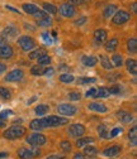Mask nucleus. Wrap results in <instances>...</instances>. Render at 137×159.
Here are the masks:
<instances>
[{
	"instance_id": "1",
	"label": "nucleus",
	"mask_w": 137,
	"mask_h": 159,
	"mask_svg": "<svg viewBox=\"0 0 137 159\" xmlns=\"http://www.w3.org/2000/svg\"><path fill=\"white\" fill-rule=\"evenodd\" d=\"M69 123V119L60 117L56 115H51L43 119H36V120L31 121V129L33 130H42L46 128H52V126H60V125H66Z\"/></svg>"
},
{
	"instance_id": "2",
	"label": "nucleus",
	"mask_w": 137,
	"mask_h": 159,
	"mask_svg": "<svg viewBox=\"0 0 137 159\" xmlns=\"http://www.w3.org/2000/svg\"><path fill=\"white\" fill-rule=\"evenodd\" d=\"M26 134V128L23 126H12L9 129H7L4 131V138L9 139V140H14V139H18Z\"/></svg>"
},
{
	"instance_id": "3",
	"label": "nucleus",
	"mask_w": 137,
	"mask_h": 159,
	"mask_svg": "<svg viewBox=\"0 0 137 159\" xmlns=\"http://www.w3.org/2000/svg\"><path fill=\"white\" fill-rule=\"evenodd\" d=\"M18 46L21 47L23 51H26V52H28V51H32L34 47H36V42L33 41V38H31V37H28V35H23V37H21L18 39Z\"/></svg>"
},
{
	"instance_id": "4",
	"label": "nucleus",
	"mask_w": 137,
	"mask_h": 159,
	"mask_svg": "<svg viewBox=\"0 0 137 159\" xmlns=\"http://www.w3.org/2000/svg\"><path fill=\"white\" fill-rule=\"evenodd\" d=\"M130 19H131V14H130L128 11H126V10H120V11H117V13L113 15L112 22H113L114 24H117V25H122V24L127 23Z\"/></svg>"
},
{
	"instance_id": "5",
	"label": "nucleus",
	"mask_w": 137,
	"mask_h": 159,
	"mask_svg": "<svg viewBox=\"0 0 137 159\" xmlns=\"http://www.w3.org/2000/svg\"><path fill=\"white\" fill-rule=\"evenodd\" d=\"M46 142H47L46 136L43 134H40V133H36V134H32V135L27 136V143L31 144V145H34V147L43 145Z\"/></svg>"
},
{
	"instance_id": "6",
	"label": "nucleus",
	"mask_w": 137,
	"mask_h": 159,
	"mask_svg": "<svg viewBox=\"0 0 137 159\" xmlns=\"http://www.w3.org/2000/svg\"><path fill=\"white\" fill-rule=\"evenodd\" d=\"M41 154L40 149H26V148H21L18 150V157L21 159H33L36 157H38Z\"/></svg>"
},
{
	"instance_id": "7",
	"label": "nucleus",
	"mask_w": 137,
	"mask_h": 159,
	"mask_svg": "<svg viewBox=\"0 0 137 159\" xmlns=\"http://www.w3.org/2000/svg\"><path fill=\"white\" fill-rule=\"evenodd\" d=\"M23 76H24L23 71L19 70V68H17V70L10 71V72L5 76V81H8V82H17V81H21V80L23 78Z\"/></svg>"
},
{
	"instance_id": "8",
	"label": "nucleus",
	"mask_w": 137,
	"mask_h": 159,
	"mask_svg": "<svg viewBox=\"0 0 137 159\" xmlns=\"http://www.w3.org/2000/svg\"><path fill=\"white\" fill-rule=\"evenodd\" d=\"M67 133H69L71 136H74V138H80L81 135H84L85 128H84V125H81V124H72V125H70Z\"/></svg>"
},
{
	"instance_id": "9",
	"label": "nucleus",
	"mask_w": 137,
	"mask_h": 159,
	"mask_svg": "<svg viewBox=\"0 0 137 159\" xmlns=\"http://www.w3.org/2000/svg\"><path fill=\"white\" fill-rule=\"evenodd\" d=\"M57 111L58 114L61 115H66V116H71L76 112V107L74 105H70V104H61L57 106Z\"/></svg>"
},
{
	"instance_id": "10",
	"label": "nucleus",
	"mask_w": 137,
	"mask_h": 159,
	"mask_svg": "<svg viewBox=\"0 0 137 159\" xmlns=\"http://www.w3.org/2000/svg\"><path fill=\"white\" fill-rule=\"evenodd\" d=\"M58 11H60V14L65 18H71L75 14V8L72 5H70L69 3H64L60 5V8H58Z\"/></svg>"
},
{
	"instance_id": "11",
	"label": "nucleus",
	"mask_w": 137,
	"mask_h": 159,
	"mask_svg": "<svg viewBox=\"0 0 137 159\" xmlns=\"http://www.w3.org/2000/svg\"><path fill=\"white\" fill-rule=\"evenodd\" d=\"M107 38H108V34H107V30L105 29H96L94 32V39H95V42L98 43H104L107 41Z\"/></svg>"
},
{
	"instance_id": "12",
	"label": "nucleus",
	"mask_w": 137,
	"mask_h": 159,
	"mask_svg": "<svg viewBox=\"0 0 137 159\" xmlns=\"http://www.w3.org/2000/svg\"><path fill=\"white\" fill-rule=\"evenodd\" d=\"M13 54H14L13 48H12L9 44H7V46H4V47L0 48V58L9 59V58H12V57H13Z\"/></svg>"
},
{
	"instance_id": "13",
	"label": "nucleus",
	"mask_w": 137,
	"mask_h": 159,
	"mask_svg": "<svg viewBox=\"0 0 137 159\" xmlns=\"http://www.w3.org/2000/svg\"><path fill=\"white\" fill-rule=\"evenodd\" d=\"M88 107L95 112H107V110H108L104 104H99V102H91V104H89Z\"/></svg>"
},
{
	"instance_id": "14",
	"label": "nucleus",
	"mask_w": 137,
	"mask_h": 159,
	"mask_svg": "<svg viewBox=\"0 0 137 159\" xmlns=\"http://www.w3.org/2000/svg\"><path fill=\"white\" fill-rule=\"evenodd\" d=\"M22 9L27 13V14H36L38 10H40V8H38L36 4H31V3H26V4H23L22 5Z\"/></svg>"
},
{
	"instance_id": "15",
	"label": "nucleus",
	"mask_w": 137,
	"mask_h": 159,
	"mask_svg": "<svg viewBox=\"0 0 137 159\" xmlns=\"http://www.w3.org/2000/svg\"><path fill=\"white\" fill-rule=\"evenodd\" d=\"M81 61L86 67H94L98 62V58H95L94 56H84L81 58Z\"/></svg>"
},
{
	"instance_id": "16",
	"label": "nucleus",
	"mask_w": 137,
	"mask_h": 159,
	"mask_svg": "<svg viewBox=\"0 0 137 159\" xmlns=\"http://www.w3.org/2000/svg\"><path fill=\"white\" fill-rule=\"evenodd\" d=\"M121 147L120 145H112V147H109V148H107L105 150H104V155H107V157H114V155H117L120 152H121Z\"/></svg>"
},
{
	"instance_id": "17",
	"label": "nucleus",
	"mask_w": 137,
	"mask_h": 159,
	"mask_svg": "<svg viewBox=\"0 0 137 159\" xmlns=\"http://www.w3.org/2000/svg\"><path fill=\"white\" fill-rule=\"evenodd\" d=\"M117 116H118V117H120V120H121L122 123H125V124L131 123V121L133 120L132 115L128 114V112H126V111H118V112H117Z\"/></svg>"
},
{
	"instance_id": "18",
	"label": "nucleus",
	"mask_w": 137,
	"mask_h": 159,
	"mask_svg": "<svg viewBox=\"0 0 137 159\" xmlns=\"http://www.w3.org/2000/svg\"><path fill=\"white\" fill-rule=\"evenodd\" d=\"M45 54H47V51L45 48H38V49H34L33 52L29 53V59H38Z\"/></svg>"
},
{
	"instance_id": "19",
	"label": "nucleus",
	"mask_w": 137,
	"mask_h": 159,
	"mask_svg": "<svg viewBox=\"0 0 137 159\" xmlns=\"http://www.w3.org/2000/svg\"><path fill=\"white\" fill-rule=\"evenodd\" d=\"M99 58H100V65H102V67L104 70H107V71H112L113 70V65H112L110 59L107 56H100Z\"/></svg>"
},
{
	"instance_id": "20",
	"label": "nucleus",
	"mask_w": 137,
	"mask_h": 159,
	"mask_svg": "<svg viewBox=\"0 0 137 159\" xmlns=\"http://www.w3.org/2000/svg\"><path fill=\"white\" fill-rule=\"evenodd\" d=\"M126 66H127V70H128V72H130V73H132L133 76L137 73V62L135 61V59H132V58L127 59Z\"/></svg>"
},
{
	"instance_id": "21",
	"label": "nucleus",
	"mask_w": 137,
	"mask_h": 159,
	"mask_svg": "<svg viewBox=\"0 0 137 159\" xmlns=\"http://www.w3.org/2000/svg\"><path fill=\"white\" fill-rule=\"evenodd\" d=\"M117 47H118V39H117V38H112L110 41H108L105 43L107 52H114L117 49Z\"/></svg>"
},
{
	"instance_id": "22",
	"label": "nucleus",
	"mask_w": 137,
	"mask_h": 159,
	"mask_svg": "<svg viewBox=\"0 0 137 159\" xmlns=\"http://www.w3.org/2000/svg\"><path fill=\"white\" fill-rule=\"evenodd\" d=\"M115 10H117V5H114V4L108 5V7H105V9H104V11H103V16H104L105 19H109V18L113 16V14L115 13Z\"/></svg>"
},
{
	"instance_id": "23",
	"label": "nucleus",
	"mask_w": 137,
	"mask_h": 159,
	"mask_svg": "<svg viewBox=\"0 0 137 159\" xmlns=\"http://www.w3.org/2000/svg\"><path fill=\"white\" fill-rule=\"evenodd\" d=\"M4 35H7V37H15L17 34H18V29L14 27V25H8L5 29H4Z\"/></svg>"
},
{
	"instance_id": "24",
	"label": "nucleus",
	"mask_w": 137,
	"mask_h": 159,
	"mask_svg": "<svg viewBox=\"0 0 137 159\" xmlns=\"http://www.w3.org/2000/svg\"><path fill=\"white\" fill-rule=\"evenodd\" d=\"M127 48L131 53H136L137 51V39L136 38H131L127 41Z\"/></svg>"
},
{
	"instance_id": "25",
	"label": "nucleus",
	"mask_w": 137,
	"mask_h": 159,
	"mask_svg": "<svg viewBox=\"0 0 137 159\" xmlns=\"http://www.w3.org/2000/svg\"><path fill=\"white\" fill-rule=\"evenodd\" d=\"M110 93H109V90L107 87H100L96 90V95H95V98H104V97H108Z\"/></svg>"
},
{
	"instance_id": "26",
	"label": "nucleus",
	"mask_w": 137,
	"mask_h": 159,
	"mask_svg": "<svg viewBox=\"0 0 137 159\" xmlns=\"http://www.w3.org/2000/svg\"><path fill=\"white\" fill-rule=\"evenodd\" d=\"M43 11L46 13H50V14H56L57 13V8L53 5V4H50V3H43Z\"/></svg>"
},
{
	"instance_id": "27",
	"label": "nucleus",
	"mask_w": 137,
	"mask_h": 159,
	"mask_svg": "<svg viewBox=\"0 0 137 159\" xmlns=\"http://www.w3.org/2000/svg\"><path fill=\"white\" fill-rule=\"evenodd\" d=\"M130 142L132 145H136L137 144V128L133 126L130 131Z\"/></svg>"
},
{
	"instance_id": "28",
	"label": "nucleus",
	"mask_w": 137,
	"mask_h": 159,
	"mask_svg": "<svg viewBox=\"0 0 137 159\" xmlns=\"http://www.w3.org/2000/svg\"><path fill=\"white\" fill-rule=\"evenodd\" d=\"M93 142H94L93 138H83V139H79V140L76 142V145L79 148H81V147H85V145H88V144H90Z\"/></svg>"
},
{
	"instance_id": "29",
	"label": "nucleus",
	"mask_w": 137,
	"mask_h": 159,
	"mask_svg": "<svg viewBox=\"0 0 137 159\" xmlns=\"http://www.w3.org/2000/svg\"><path fill=\"white\" fill-rule=\"evenodd\" d=\"M43 72H45V68L40 65H36L31 68V73L34 75V76H41V75H43Z\"/></svg>"
},
{
	"instance_id": "30",
	"label": "nucleus",
	"mask_w": 137,
	"mask_h": 159,
	"mask_svg": "<svg viewBox=\"0 0 137 159\" xmlns=\"http://www.w3.org/2000/svg\"><path fill=\"white\" fill-rule=\"evenodd\" d=\"M48 110H50V107H48L47 105H38V106L36 107V110H34V111H36V114H37V115H40V116H41V115L47 114V112H48Z\"/></svg>"
},
{
	"instance_id": "31",
	"label": "nucleus",
	"mask_w": 137,
	"mask_h": 159,
	"mask_svg": "<svg viewBox=\"0 0 137 159\" xmlns=\"http://www.w3.org/2000/svg\"><path fill=\"white\" fill-rule=\"evenodd\" d=\"M74 78H75V77H74L72 75H70V73H64V75L60 76V81L64 82V84H70V82L74 81Z\"/></svg>"
},
{
	"instance_id": "32",
	"label": "nucleus",
	"mask_w": 137,
	"mask_h": 159,
	"mask_svg": "<svg viewBox=\"0 0 137 159\" xmlns=\"http://www.w3.org/2000/svg\"><path fill=\"white\" fill-rule=\"evenodd\" d=\"M112 61H113V63H114L115 67H121L122 63H123V59H122V56L121 54H114L112 57Z\"/></svg>"
},
{
	"instance_id": "33",
	"label": "nucleus",
	"mask_w": 137,
	"mask_h": 159,
	"mask_svg": "<svg viewBox=\"0 0 137 159\" xmlns=\"http://www.w3.org/2000/svg\"><path fill=\"white\" fill-rule=\"evenodd\" d=\"M50 63H51V57L47 56V54L42 56L41 58H38V65L40 66H46V65H50Z\"/></svg>"
},
{
	"instance_id": "34",
	"label": "nucleus",
	"mask_w": 137,
	"mask_h": 159,
	"mask_svg": "<svg viewBox=\"0 0 137 159\" xmlns=\"http://www.w3.org/2000/svg\"><path fill=\"white\" fill-rule=\"evenodd\" d=\"M51 23H52V20H51L50 16H47L45 19H41V20H37V25L38 27H50Z\"/></svg>"
},
{
	"instance_id": "35",
	"label": "nucleus",
	"mask_w": 137,
	"mask_h": 159,
	"mask_svg": "<svg viewBox=\"0 0 137 159\" xmlns=\"http://www.w3.org/2000/svg\"><path fill=\"white\" fill-rule=\"evenodd\" d=\"M98 133H99L100 138H104V139H108L109 138V134L107 131L105 125H99V128H98Z\"/></svg>"
},
{
	"instance_id": "36",
	"label": "nucleus",
	"mask_w": 137,
	"mask_h": 159,
	"mask_svg": "<svg viewBox=\"0 0 137 159\" xmlns=\"http://www.w3.org/2000/svg\"><path fill=\"white\" fill-rule=\"evenodd\" d=\"M84 153H85L88 157H94V155L96 154V148H95V147H90V145H85Z\"/></svg>"
},
{
	"instance_id": "37",
	"label": "nucleus",
	"mask_w": 137,
	"mask_h": 159,
	"mask_svg": "<svg viewBox=\"0 0 137 159\" xmlns=\"http://www.w3.org/2000/svg\"><path fill=\"white\" fill-rule=\"evenodd\" d=\"M10 96H12V93H10V91H9L8 89H5V87H0V97H2V98H5V100H8V98H10Z\"/></svg>"
},
{
	"instance_id": "38",
	"label": "nucleus",
	"mask_w": 137,
	"mask_h": 159,
	"mask_svg": "<svg viewBox=\"0 0 137 159\" xmlns=\"http://www.w3.org/2000/svg\"><path fill=\"white\" fill-rule=\"evenodd\" d=\"M91 0H69V4L72 5V7H76V5H83V4H88L90 3Z\"/></svg>"
},
{
	"instance_id": "39",
	"label": "nucleus",
	"mask_w": 137,
	"mask_h": 159,
	"mask_svg": "<svg viewBox=\"0 0 137 159\" xmlns=\"http://www.w3.org/2000/svg\"><path fill=\"white\" fill-rule=\"evenodd\" d=\"M60 147H61V149H62L65 153L71 152V144H70V142H67V140H62V142L60 143Z\"/></svg>"
},
{
	"instance_id": "40",
	"label": "nucleus",
	"mask_w": 137,
	"mask_h": 159,
	"mask_svg": "<svg viewBox=\"0 0 137 159\" xmlns=\"http://www.w3.org/2000/svg\"><path fill=\"white\" fill-rule=\"evenodd\" d=\"M33 16L36 18V20H41V19L47 18L48 15H47V13H46V11H43V10H38L36 14H33Z\"/></svg>"
},
{
	"instance_id": "41",
	"label": "nucleus",
	"mask_w": 137,
	"mask_h": 159,
	"mask_svg": "<svg viewBox=\"0 0 137 159\" xmlns=\"http://www.w3.org/2000/svg\"><path fill=\"white\" fill-rule=\"evenodd\" d=\"M69 98L71 101H77V100H80L81 98V95L79 92H70L69 93Z\"/></svg>"
},
{
	"instance_id": "42",
	"label": "nucleus",
	"mask_w": 137,
	"mask_h": 159,
	"mask_svg": "<svg viewBox=\"0 0 137 159\" xmlns=\"http://www.w3.org/2000/svg\"><path fill=\"white\" fill-rule=\"evenodd\" d=\"M96 81V80L94 78V77H84V78H80V84H91V82H95Z\"/></svg>"
},
{
	"instance_id": "43",
	"label": "nucleus",
	"mask_w": 137,
	"mask_h": 159,
	"mask_svg": "<svg viewBox=\"0 0 137 159\" xmlns=\"http://www.w3.org/2000/svg\"><path fill=\"white\" fill-rule=\"evenodd\" d=\"M120 133H122V129L121 128H114L112 131H110V134H109V138H114V136H117Z\"/></svg>"
},
{
	"instance_id": "44",
	"label": "nucleus",
	"mask_w": 137,
	"mask_h": 159,
	"mask_svg": "<svg viewBox=\"0 0 137 159\" xmlns=\"http://www.w3.org/2000/svg\"><path fill=\"white\" fill-rule=\"evenodd\" d=\"M96 90H98V89H94V87H93V89H90L89 91H86L85 96H86V97H94V98H95V95H96Z\"/></svg>"
},
{
	"instance_id": "45",
	"label": "nucleus",
	"mask_w": 137,
	"mask_h": 159,
	"mask_svg": "<svg viewBox=\"0 0 137 159\" xmlns=\"http://www.w3.org/2000/svg\"><path fill=\"white\" fill-rule=\"evenodd\" d=\"M12 114H13V111H10V110H5L3 112H0V120H3V119H5L7 116H9Z\"/></svg>"
},
{
	"instance_id": "46",
	"label": "nucleus",
	"mask_w": 137,
	"mask_h": 159,
	"mask_svg": "<svg viewBox=\"0 0 137 159\" xmlns=\"http://www.w3.org/2000/svg\"><path fill=\"white\" fill-rule=\"evenodd\" d=\"M86 20H88L86 16H81L80 19H77V20H75V25H83Z\"/></svg>"
},
{
	"instance_id": "47",
	"label": "nucleus",
	"mask_w": 137,
	"mask_h": 159,
	"mask_svg": "<svg viewBox=\"0 0 137 159\" xmlns=\"http://www.w3.org/2000/svg\"><path fill=\"white\" fill-rule=\"evenodd\" d=\"M55 73V70L52 68V67H48V68H45V72H43V75H46V76H52Z\"/></svg>"
},
{
	"instance_id": "48",
	"label": "nucleus",
	"mask_w": 137,
	"mask_h": 159,
	"mask_svg": "<svg viewBox=\"0 0 137 159\" xmlns=\"http://www.w3.org/2000/svg\"><path fill=\"white\" fill-rule=\"evenodd\" d=\"M7 44H8V42H7V38H4V37H0V48L4 47V46H7Z\"/></svg>"
},
{
	"instance_id": "49",
	"label": "nucleus",
	"mask_w": 137,
	"mask_h": 159,
	"mask_svg": "<svg viewBox=\"0 0 137 159\" xmlns=\"http://www.w3.org/2000/svg\"><path fill=\"white\" fill-rule=\"evenodd\" d=\"M109 90V93H118L120 92V87L118 86H114L112 89H108Z\"/></svg>"
},
{
	"instance_id": "50",
	"label": "nucleus",
	"mask_w": 137,
	"mask_h": 159,
	"mask_svg": "<svg viewBox=\"0 0 137 159\" xmlns=\"http://www.w3.org/2000/svg\"><path fill=\"white\" fill-rule=\"evenodd\" d=\"M74 159H85V155L81 154V153H76V154L74 155Z\"/></svg>"
},
{
	"instance_id": "51",
	"label": "nucleus",
	"mask_w": 137,
	"mask_h": 159,
	"mask_svg": "<svg viewBox=\"0 0 137 159\" xmlns=\"http://www.w3.org/2000/svg\"><path fill=\"white\" fill-rule=\"evenodd\" d=\"M7 70V66L4 65V63H2V62H0V75H2L4 71Z\"/></svg>"
},
{
	"instance_id": "52",
	"label": "nucleus",
	"mask_w": 137,
	"mask_h": 159,
	"mask_svg": "<svg viewBox=\"0 0 137 159\" xmlns=\"http://www.w3.org/2000/svg\"><path fill=\"white\" fill-rule=\"evenodd\" d=\"M46 159H62V157H60V155H50Z\"/></svg>"
},
{
	"instance_id": "53",
	"label": "nucleus",
	"mask_w": 137,
	"mask_h": 159,
	"mask_svg": "<svg viewBox=\"0 0 137 159\" xmlns=\"http://www.w3.org/2000/svg\"><path fill=\"white\" fill-rule=\"evenodd\" d=\"M42 37L45 38V41H46V42H51L50 39H48V37H50V35H48V33H43V34H42Z\"/></svg>"
},
{
	"instance_id": "54",
	"label": "nucleus",
	"mask_w": 137,
	"mask_h": 159,
	"mask_svg": "<svg viewBox=\"0 0 137 159\" xmlns=\"http://www.w3.org/2000/svg\"><path fill=\"white\" fill-rule=\"evenodd\" d=\"M9 154L8 153H2V152H0V159H2V158H7Z\"/></svg>"
},
{
	"instance_id": "55",
	"label": "nucleus",
	"mask_w": 137,
	"mask_h": 159,
	"mask_svg": "<svg viewBox=\"0 0 137 159\" xmlns=\"http://www.w3.org/2000/svg\"><path fill=\"white\" fill-rule=\"evenodd\" d=\"M60 70L61 71H66L67 70V66L66 65H60Z\"/></svg>"
},
{
	"instance_id": "56",
	"label": "nucleus",
	"mask_w": 137,
	"mask_h": 159,
	"mask_svg": "<svg viewBox=\"0 0 137 159\" xmlns=\"http://www.w3.org/2000/svg\"><path fill=\"white\" fill-rule=\"evenodd\" d=\"M131 7H132V10H133V11L136 13V11H137V9H136V7H137V4H136V3H132V5H131Z\"/></svg>"
},
{
	"instance_id": "57",
	"label": "nucleus",
	"mask_w": 137,
	"mask_h": 159,
	"mask_svg": "<svg viewBox=\"0 0 137 159\" xmlns=\"http://www.w3.org/2000/svg\"><path fill=\"white\" fill-rule=\"evenodd\" d=\"M4 126H5V123L0 120V128H4Z\"/></svg>"
}]
</instances>
